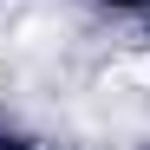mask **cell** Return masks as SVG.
<instances>
[{
	"label": "cell",
	"mask_w": 150,
	"mask_h": 150,
	"mask_svg": "<svg viewBox=\"0 0 150 150\" xmlns=\"http://www.w3.org/2000/svg\"><path fill=\"white\" fill-rule=\"evenodd\" d=\"M117 79H124V85H144V91H150V52H124V59H117Z\"/></svg>",
	"instance_id": "1"
}]
</instances>
